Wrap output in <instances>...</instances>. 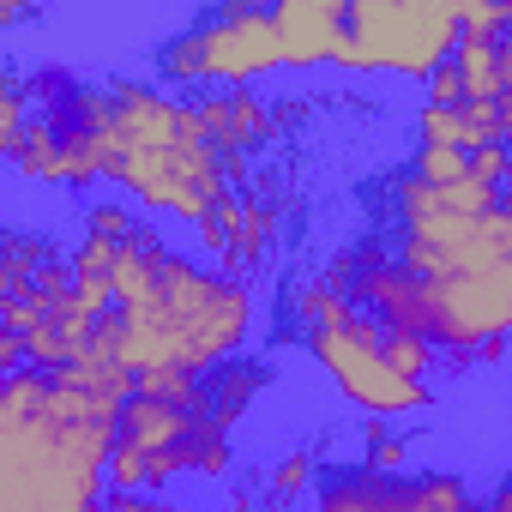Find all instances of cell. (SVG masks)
Returning <instances> with one entry per match:
<instances>
[{"label":"cell","mask_w":512,"mask_h":512,"mask_svg":"<svg viewBox=\"0 0 512 512\" xmlns=\"http://www.w3.org/2000/svg\"><path fill=\"white\" fill-rule=\"evenodd\" d=\"M73 260L109 272V314L91 332L79 368H115L139 386L205 380L223 362L247 356L260 332V290L211 266L205 253L169 241L127 193L79 199ZM73 374V368H67Z\"/></svg>","instance_id":"obj_1"},{"label":"cell","mask_w":512,"mask_h":512,"mask_svg":"<svg viewBox=\"0 0 512 512\" xmlns=\"http://www.w3.org/2000/svg\"><path fill=\"white\" fill-rule=\"evenodd\" d=\"M482 512H512V464L494 476V488L482 494Z\"/></svg>","instance_id":"obj_17"},{"label":"cell","mask_w":512,"mask_h":512,"mask_svg":"<svg viewBox=\"0 0 512 512\" xmlns=\"http://www.w3.org/2000/svg\"><path fill=\"white\" fill-rule=\"evenodd\" d=\"M25 85H31V109L67 115L85 133L97 181L127 193L139 211L187 223L193 241L253 187V175L211 145L199 103L157 79L139 73L85 79L67 61H31Z\"/></svg>","instance_id":"obj_2"},{"label":"cell","mask_w":512,"mask_h":512,"mask_svg":"<svg viewBox=\"0 0 512 512\" xmlns=\"http://www.w3.org/2000/svg\"><path fill=\"white\" fill-rule=\"evenodd\" d=\"M320 476H326L320 458H314L308 446H296V452H284V458L260 476V494H266L272 506H290V500H302L308 488H320Z\"/></svg>","instance_id":"obj_12"},{"label":"cell","mask_w":512,"mask_h":512,"mask_svg":"<svg viewBox=\"0 0 512 512\" xmlns=\"http://www.w3.org/2000/svg\"><path fill=\"white\" fill-rule=\"evenodd\" d=\"M193 103H199V121H205L211 145L235 169H247V175H253V163L278 145V133H284V109L266 91H205Z\"/></svg>","instance_id":"obj_9"},{"label":"cell","mask_w":512,"mask_h":512,"mask_svg":"<svg viewBox=\"0 0 512 512\" xmlns=\"http://www.w3.org/2000/svg\"><path fill=\"white\" fill-rule=\"evenodd\" d=\"M410 175H422L428 187H452L470 175V151H446V145H410Z\"/></svg>","instance_id":"obj_13"},{"label":"cell","mask_w":512,"mask_h":512,"mask_svg":"<svg viewBox=\"0 0 512 512\" xmlns=\"http://www.w3.org/2000/svg\"><path fill=\"white\" fill-rule=\"evenodd\" d=\"M428 338L446 368H488L512 350V260L428 284Z\"/></svg>","instance_id":"obj_7"},{"label":"cell","mask_w":512,"mask_h":512,"mask_svg":"<svg viewBox=\"0 0 512 512\" xmlns=\"http://www.w3.org/2000/svg\"><path fill=\"white\" fill-rule=\"evenodd\" d=\"M103 512H181L169 494H133V488H109L103 494Z\"/></svg>","instance_id":"obj_15"},{"label":"cell","mask_w":512,"mask_h":512,"mask_svg":"<svg viewBox=\"0 0 512 512\" xmlns=\"http://www.w3.org/2000/svg\"><path fill=\"white\" fill-rule=\"evenodd\" d=\"M266 73H284V37H278V13L272 7H205L193 19H181L157 49H151V79L181 91V97H205V91H253Z\"/></svg>","instance_id":"obj_5"},{"label":"cell","mask_w":512,"mask_h":512,"mask_svg":"<svg viewBox=\"0 0 512 512\" xmlns=\"http://www.w3.org/2000/svg\"><path fill=\"white\" fill-rule=\"evenodd\" d=\"M278 37H284V67L308 73V67H338L344 55V19L350 0H278Z\"/></svg>","instance_id":"obj_10"},{"label":"cell","mask_w":512,"mask_h":512,"mask_svg":"<svg viewBox=\"0 0 512 512\" xmlns=\"http://www.w3.org/2000/svg\"><path fill=\"white\" fill-rule=\"evenodd\" d=\"M464 25V0H350L344 19V73H398V79H434Z\"/></svg>","instance_id":"obj_6"},{"label":"cell","mask_w":512,"mask_h":512,"mask_svg":"<svg viewBox=\"0 0 512 512\" xmlns=\"http://www.w3.org/2000/svg\"><path fill=\"white\" fill-rule=\"evenodd\" d=\"M422 103H446V109H458V103H464V79H458V67H452V61L422 85Z\"/></svg>","instance_id":"obj_16"},{"label":"cell","mask_w":512,"mask_h":512,"mask_svg":"<svg viewBox=\"0 0 512 512\" xmlns=\"http://www.w3.org/2000/svg\"><path fill=\"white\" fill-rule=\"evenodd\" d=\"M278 344H296L320 380L374 422H404L440 410V392L428 386L446 356L428 338L392 332L350 296H338L320 272H302L278 290Z\"/></svg>","instance_id":"obj_3"},{"label":"cell","mask_w":512,"mask_h":512,"mask_svg":"<svg viewBox=\"0 0 512 512\" xmlns=\"http://www.w3.org/2000/svg\"><path fill=\"white\" fill-rule=\"evenodd\" d=\"M235 470V428L217 416L205 380L139 386L121 404L109 488L169 494L175 482H229Z\"/></svg>","instance_id":"obj_4"},{"label":"cell","mask_w":512,"mask_h":512,"mask_svg":"<svg viewBox=\"0 0 512 512\" xmlns=\"http://www.w3.org/2000/svg\"><path fill=\"white\" fill-rule=\"evenodd\" d=\"M199 512H217V506H199Z\"/></svg>","instance_id":"obj_18"},{"label":"cell","mask_w":512,"mask_h":512,"mask_svg":"<svg viewBox=\"0 0 512 512\" xmlns=\"http://www.w3.org/2000/svg\"><path fill=\"white\" fill-rule=\"evenodd\" d=\"M356 464H368V470H416V428L362 416V452H356Z\"/></svg>","instance_id":"obj_11"},{"label":"cell","mask_w":512,"mask_h":512,"mask_svg":"<svg viewBox=\"0 0 512 512\" xmlns=\"http://www.w3.org/2000/svg\"><path fill=\"white\" fill-rule=\"evenodd\" d=\"M314 512H482V494L452 464H416V470L332 464L314 488Z\"/></svg>","instance_id":"obj_8"},{"label":"cell","mask_w":512,"mask_h":512,"mask_svg":"<svg viewBox=\"0 0 512 512\" xmlns=\"http://www.w3.org/2000/svg\"><path fill=\"white\" fill-rule=\"evenodd\" d=\"M470 175L488 181V187H506V181H512V151H506V145H482V151H470Z\"/></svg>","instance_id":"obj_14"}]
</instances>
